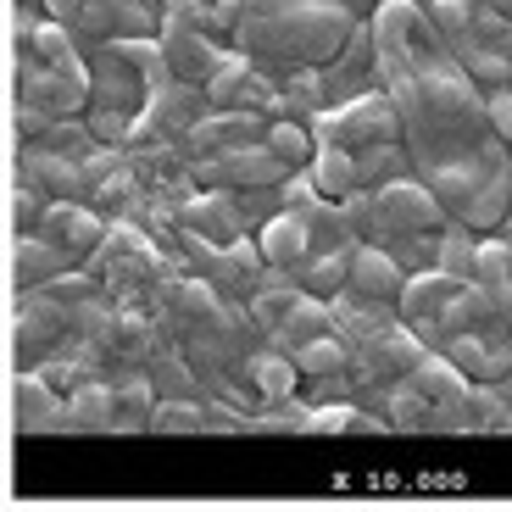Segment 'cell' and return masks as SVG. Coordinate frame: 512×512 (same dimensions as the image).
Wrapping results in <instances>:
<instances>
[{"label":"cell","instance_id":"cell-28","mask_svg":"<svg viewBox=\"0 0 512 512\" xmlns=\"http://www.w3.org/2000/svg\"><path fill=\"white\" fill-rule=\"evenodd\" d=\"M474 279L485 284V290H496V284L512 279V240L501 234V240H479V268Z\"/></svg>","mask_w":512,"mask_h":512},{"label":"cell","instance_id":"cell-1","mask_svg":"<svg viewBox=\"0 0 512 512\" xmlns=\"http://www.w3.org/2000/svg\"><path fill=\"white\" fill-rule=\"evenodd\" d=\"M373 45H379V84L401 106L412 167L423 184L462 218L485 184L512 173V145L490 123V95L446 45L429 0H384L373 12Z\"/></svg>","mask_w":512,"mask_h":512},{"label":"cell","instance_id":"cell-18","mask_svg":"<svg viewBox=\"0 0 512 512\" xmlns=\"http://www.w3.org/2000/svg\"><path fill=\"white\" fill-rule=\"evenodd\" d=\"M62 268H67V256L56 251L45 234H17V245H12V273H17V284L39 290V284H51Z\"/></svg>","mask_w":512,"mask_h":512},{"label":"cell","instance_id":"cell-32","mask_svg":"<svg viewBox=\"0 0 512 512\" xmlns=\"http://www.w3.org/2000/svg\"><path fill=\"white\" fill-rule=\"evenodd\" d=\"M39 6H45V12L56 17V23H67V28L84 23V0H39Z\"/></svg>","mask_w":512,"mask_h":512},{"label":"cell","instance_id":"cell-19","mask_svg":"<svg viewBox=\"0 0 512 512\" xmlns=\"http://www.w3.org/2000/svg\"><path fill=\"white\" fill-rule=\"evenodd\" d=\"M156 401H162V390H156L151 373H128V379H117V418H112V429H156Z\"/></svg>","mask_w":512,"mask_h":512},{"label":"cell","instance_id":"cell-25","mask_svg":"<svg viewBox=\"0 0 512 512\" xmlns=\"http://www.w3.org/2000/svg\"><path fill=\"white\" fill-rule=\"evenodd\" d=\"M346 362H351V351H346V340L340 334H318V340H307V346H295V368L307 373V379H329V373H346Z\"/></svg>","mask_w":512,"mask_h":512},{"label":"cell","instance_id":"cell-13","mask_svg":"<svg viewBox=\"0 0 512 512\" xmlns=\"http://www.w3.org/2000/svg\"><path fill=\"white\" fill-rule=\"evenodd\" d=\"M162 45H167V67H173V78H195V84H206V78L223 67V45L212 34H201V28H162Z\"/></svg>","mask_w":512,"mask_h":512},{"label":"cell","instance_id":"cell-5","mask_svg":"<svg viewBox=\"0 0 512 512\" xmlns=\"http://www.w3.org/2000/svg\"><path fill=\"white\" fill-rule=\"evenodd\" d=\"M440 351H446V357L457 362L474 384H501V379H507V368H512V323L496 312V318L474 323V329L446 334Z\"/></svg>","mask_w":512,"mask_h":512},{"label":"cell","instance_id":"cell-20","mask_svg":"<svg viewBox=\"0 0 512 512\" xmlns=\"http://www.w3.org/2000/svg\"><path fill=\"white\" fill-rule=\"evenodd\" d=\"M245 379L256 384V396L268 401V407H290L301 368H295V357H273V351H262V357L245 362Z\"/></svg>","mask_w":512,"mask_h":512},{"label":"cell","instance_id":"cell-2","mask_svg":"<svg viewBox=\"0 0 512 512\" xmlns=\"http://www.w3.org/2000/svg\"><path fill=\"white\" fill-rule=\"evenodd\" d=\"M368 23L351 6H245L240 28H234V45L251 56L256 67L268 73H295V67H323L346 51V39Z\"/></svg>","mask_w":512,"mask_h":512},{"label":"cell","instance_id":"cell-10","mask_svg":"<svg viewBox=\"0 0 512 512\" xmlns=\"http://www.w3.org/2000/svg\"><path fill=\"white\" fill-rule=\"evenodd\" d=\"M351 290L379 295V301H401V290H407V262H401L390 245L362 240L357 251H351Z\"/></svg>","mask_w":512,"mask_h":512},{"label":"cell","instance_id":"cell-34","mask_svg":"<svg viewBox=\"0 0 512 512\" xmlns=\"http://www.w3.org/2000/svg\"><path fill=\"white\" fill-rule=\"evenodd\" d=\"M496 6H501V12H507V17H512V0H496Z\"/></svg>","mask_w":512,"mask_h":512},{"label":"cell","instance_id":"cell-23","mask_svg":"<svg viewBox=\"0 0 512 512\" xmlns=\"http://www.w3.org/2000/svg\"><path fill=\"white\" fill-rule=\"evenodd\" d=\"M351 251H357V245H346V251H312L295 273H301V284H307L312 295L329 301V295H340L351 284Z\"/></svg>","mask_w":512,"mask_h":512},{"label":"cell","instance_id":"cell-17","mask_svg":"<svg viewBox=\"0 0 512 512\" xmlns=\"http://www.w3.org/2000/svg\"><path fill=\"white\" fill-rule=\"evenodd\" d=\"M312 179H318V190L329 195V201H346L351 190H362V179H357V151H351V145H340V140H318Z\"/></svg>","mask_w":512,"mask_h":512},{"label":"cell","instance_id":"cell-16","mask_svg":"<svg viewBox=\"0 0 512 512\" xmlns=\"http://www.w3.org/2000/svg\"><path fill=\"white\" fill-rule=\"evenodd\" d=\"M329 329H334L329 301H323V295H312V290H301L290 307L279 312V323H273L268 334H279L284 346H307V340H318V334H329Z\"/></svg>","mask_w":512,"mask_h":512},{"label":"cell","instance_id":"cell-31","mask_svg":"<svg viewBox=\"0 0 512 512\" xmlns=\"http://www.w3.org/2000/svg\"><path fill=\"white\" fill-rule=\"evenodd\" d=\"M245 6H307V0H245ZM318 6H351V12L373 17L384 6V0H318Z\"/></svg>","mask_w":512,"mask_h":512},{"label":"cell","instance_id":"cell-12","mask_svg":"<svg viewBox=\"0 0 512 512\" xmlns=\"http://www.w3.org/2000/svg\"><path fill=\"white\" fill-rule=\"evenodd\" d=\"M256 245H262V256H268V268H301V262L312 256V223H307V212L279 206V212L262 223Z\"/></svg>","mask_w":512,"mask_h":512},{"label":"cell","instance_id":"cell-6","mask_svg":"<svg viewBox=\"0 0 512 512\" xmlns=\"http://www.w3.org/2000/svg\"><path fill=\"white\" fill-rule=\"evenodd\" d=\"M462 273H446V268H435V262H429V268H412L407 273V290H401V323H412V329L423 334V340H429V346H435L440 340V323H446V312H451V301H457L462 295Z\"/></svg>","mask_w":512,"mask_h":512},{"label":"cell","instance_id":"cell-26","mask_svg":"<svg viewBox=\"0 0 512 512\" xmlns=\"http://www.w3.org/2000/svg\"><path fill=\"white\" fill-rule=\"evenodd\" d=\"M340 429H384V423L373 412L351 407V401H323L318 412L301 418V435H340Z\"/></svg>","mask_w":512,"mask_h":512},{"label":"cell","instance_id":"cell-30","mask_svg":"<svg viewBox=\"0 0 512 512\" xmlns=\"http://www.w3.org/2000/svg\"><path fill=\"white\" fill-rule=\"evenodd\" d=\"M39 218H45V212H39V201L23 190V184H17V190H12V229L28 234V229H39Z\"/></svg>","mask_w":512,"mask_h":512},{"label":"cell","instance_id":"cell-14","mask_svg":"<svg viewBox=\"0 0 512 512\" xmlns=\"http://www.w3.org/2000/svg\"><path fill=\"white\" fill-rule=\"evenodd\" d=\"M17 429L39 435V429H73L67 418V396H56V384L45 373H17Z\"/></svg>","mask_w":512,"mask_h":512},{"label":"cell","instance_id":"cell-8","mask_svg":"<svg viewBox=\"0 0 512 512\" xmlns=\"http://www.w3.org/2000/svg\"><path fill=\"white\" fill-rule=\"evenodd\" d=\"M268 123H273V117H262V112L218 106V112H206L201 123H195L190 134H184V140H190V151H212V156H223V151H240V145L268 140Z\"/></svg>","mask_w":512,"mask_h":512},{"label":"cell","instance_id":"cell-29","mask_svg":"<svg viewBox=\"0 0 512 512\" xmlns=\"http://www.w3.org/2000/svg\"><path fill=\"white\" fill-rule=\"evenodd\" d=\"M151 379H156V390H162V396H190V390H195L190 368H184L173 351H156V357H151Z\"/></svg>","mask_w":512,"mask_h":512},{"label":"cell","instance_id":"cell-9","mask_svg":"<svg viewBox=\"0 0 512 512\" xmlns=\"http://www.w3.org/2000/svg\"><path fill=\"white\" fill-rule=\"evenodd\" d=\"M162 0H84V34L95 39H140L162 28Z\"/></svg>","mask_w":512,"mask_h":512},{"label":"cell","instance_id":"cell-4","mask_svg":"<svg viewBox=\"0 0 512 512\" xmlns=\"http://www.w3.org/2000/svg\"><path fill=\"white\" fill-rule=\"evenodd\" d=\"M312 134H318V140H340V145H351V151L379 145V140H407V134H401V106L390 90H362V95H351V101L323 106V112L312 117Z\"/></svg>","mask_w":512,"mask_h":512},{"label":"cell","instance_id":"cell-22","mask_svg":"<svg viewBox=\"0 0 512 512\" xmlns=\"http://www.w3.org/2000/svg\"><path fill=\"white\" fill-rule=\"evenodd\" d=\"M268 151L295 173V167H312V156H318V134H312L307 117H273L268 123Z\"/></svg>","mask_w":512,"mask_h":512},{"label":"cell","instance_id":"cell-15","mask_svg":"<svg viewBox=\"0 0 512 512\" xmlns=\"http://www.w3.org/2000/svg\"><path fill=\"white\" fill-rule=\"evenodd\" d=\"M179 223L195 234H206V240H218V245H234L245 229L240 218V206H234L229 190H206V195H190V201L179 206Z\"/></svg>","mask_w":512,"mask_h":512},{"label":"cell","instance_id":"cell-7","mask_svg":"<svg viewBox=\"0 0 512 512\" xmlns=\"http://www.w3.org/2000/svg\"><path fill=\"white\" fill-rule=\"evenodd\" d=\"M34 234H45V240H51L56 251L73 262V256H95V251H101V240H106L112 229H106V218L95 212V206H84V201H73V195H62V201L45 206V218H39Z\"/></svg>","mask_w":512,"mask_h":512},{"label":"cell","instance_id":"cell-11","mask_svg":"<svg viewBox=\"0 0 512 512\" xmlns=\"http://www.w3.org/2000/svg\"><path fill=\"white\" fill-rule=\"evenodd\" d=\"M329 318H334V334L346 340V346H368L373 334H384L390 329V301H379V295H362V290H340V295H329Z\"/></svg>","mask_w":512,"mask_h":512},{"label":"cell","instance_id":"cell-24","mask_svg":"<svg viewBox=\"0 0 512 512\" xmlns=\"http://www.w3.org/2000/svg\"><path fill=\"white\" fill-rule=\"evenodd\" d=\"M412 167V151H407V140H379V145H362L357 151V179H362V190H373V184H390V179H401Z\"/></svg>","mask_w":512,"mask_h":512},{"label":"cell","instance_id":"cell-33","mask_svg":"<svg viewBox=\"0 0 512 512\" xmlns=\"http://www.w3.org/2000/svg\"><path fill=\"white\" fill-rule=\"evenodd\" d=\"M501 390H507V401H512V368H507V379H501Z\"/></svg>","mask_w":512,"mask_h":512},{"label":"cell","instance_id":"cell-21","mask_svg":"<svg viewBox=\"0 0 512 512\" xmlns=\"http://www.w3.org/2000/svg\"><path fill=\"white\" fill-rule=\"evenodd\" d=\"M67 418H73V429H112L117 384H101V379L73 384V390H67Z\"/></svg>","mask_w":512,"mask_h":512},{"label":"cell","instance_id":"cell-27","mask_svg":"<svg viewBox=\"0 0 512 512\" xmlns=\"http://www.w3.org/2000/svg\"><path fill=\"white\" fill-rule=\"evenodd\" d=\"M156 429L162 435H201V429H212V418L190 396H162L156 401Z\"/></svg>","mask_w":512,"mask_h":512},{"label":"cell","instance_id":"cell-3","mask_svg":"<svg viewBox=\"0 0 512 512\" xmlns=\"http://www.w3.org/2000/svg\"><path fill=\"white\" fill-rule=\"evenodd\" d=\"M429 17L479 90H512V17L496 0H429Z\"/></svg>","mask_w":512,"mask_h":512}]
</instances>
